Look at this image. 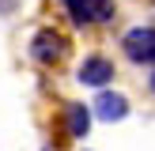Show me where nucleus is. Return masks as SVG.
Instances as JSON below:
<instances>
[{
    "instance_id": "f257e3e1",
    "label": "nucleus",
    "mask_w": 155,
    "mask_h": 151,
    "mask_svg": "<svg viewBox=\"0 0 155 151\" xmlns=\"http://www.w3.org/2000/svg\"><path fill=\"white\" fill-rule=\"evenodd\" d=\"M68 34H61L57 27H38L34 30V38H30V60L34 64H42V68H53V64H61V60L68 57Z\"/></svg>"
},
{
    "instance_id": "f03ea898",
    "label": "nucleus",
    "mask_w": 155,
    "mask_h": 151,
    "mask_svg": "<svg viewBox=\"0 0 155 151\" xmlns=\"http://www.w3.org/2000/svg\"><path fill=\"white\" fill-rule=\"evenodd\" d=\"M68 11V19H72V27H106V23H114V15H117V4L114 0H61Z\"/></svg>"
},
{
    "instance_id": "7ed1b4c3",
    "label": "nucleus",
    "mask_w": 155,
    "mask_h": 151,
    "mask_svg": "<svg viewBox=\"0 0 155 151\" xmlns=\"http://www.w3.org/2000/svg\"><path fill=\"white\" fill-rule=\"evenodd\" d=\"M121 53L140 68H155V27H133L121 34Z\"/></svg>"
},
{
    "instance_id": "20e7f679",
    "label": "nucleus",
    "mask_w": 155,
    "mask_h": 151,
    "mask_svg": "<svg viewBox=\"0 0 155 151\" xmlns=\"http://www.w3.org/2000/svg\"><path fill=\"white\" fill-rule=\"evenodd\" d=\"M114 60L102 57V53H91V57L80 60V68H76V83H83V87H95V91H106L114 83Z\"/></svg>"
},
{
    "instance_id": "39448f33",
    "label": "nucleus",
    "mask_w": 155,
    "mask_h": 151,
    "mask_svg": "<svg viewBox=\"0 0 155 151\" xmlns=\"http://www.w3.org/2000/svg\"><path fill=\"white\" fill-rule=\"evenodd\" d=\"M95 117L98 121H106V125H114V121H125L129 117V98L121 95V91H98V98H95Z\"/></svg>"
},
{
    "instance_id": "423d86ee",
    "label": "nucleus",
    "mask_w": 155,
    "mask_h": 151,
    "mask_svg": "<svg viewBox=\"0 0 155 151\" xmlns=\"http://www.w3.org/2000/svg\"><path fill=\"white\" fill-rule=\"evenodd\" d=\"M61 125H64V132L72 136V140H83V136L91 132V110L80 98H72V102H64V110H61Z\"/></svg>"
},
{
    "instance_id": "0eeeda50",
    "label": "nucleus",
    "mask_w": 155,
    "mask_h": 151,
    "mask_svg": "<svg viewBox=\"0 0 155 151\" xmlns=\"http://www.w3.org/2000/svg\"><path fill=\"white\" fill-rule=\"evenodd\" d=\"M12 8H15V0H0V15H8Z\"/></svg>"
},
{
    "instance_id": "6e6552de",
    "label": "nucleus",
    "mask_w": 155,
    "mask_h": 151,
    "mask_svg": "<svg viewBox=\"0 0 155 151\" xmlns=\"http://www.w3.org/2000/svg\"><path fill=\"white\" fill-rule=\"evenodd\" d=\"M148 91H151V95H155V72L148 76Z\"/></svg>"
}]
</instances>
